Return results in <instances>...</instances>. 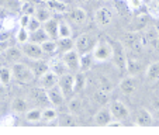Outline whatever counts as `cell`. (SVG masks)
Masks as SVG:
<instances>
[{
  "label": "cell",
  "mask_w": 159,
  "mask_h": 135,
  "mask_svg": "<svg viewBox=\"0 0 159 135\" xmlns=\"http://www.w3.org/2000/svg\"><path fill=\"white\" fill-rule=\"evenodd\" d=\"M94 62L93 54H83L80 55V68H79V72H87V70L92 69Z\"/></svg>",
  "instance_id": "26"
},
{
  "label": "cell",
  "mask_w": 159,
  "mask_h": 135,
  "mask_svg": "<svg viewBox=\"0 0 159 135\" xmlns=\"http://www.w3.org/2000/svg\"><path fill=\"white\" fill-rule=\"evenodd\" d=\"M127 6L129 11H138L144 6V0H127Z\"/></svg>",
  "instance_id": "45"
},
{
  "label": "cell",
  "mask_w": 159,
  "mask_h": 135,
  "mask_svg": "<svg viewBox=\"0 0 159 135\" xmlns=\"http://www.w3.org/2000/svg\"><path fill=\"white\" fill-rule=\"evenodd\" d=\"M20 2H25V0H20Z\"/></svg>",
  "instance_id": "58"
},
{
  "label": "cell",
  "mask_w": 159,
  "mask_h": 135,
  "mask_svg": "<svg viewBox=\"0 0 159 135\" xmlns=\"http://www.w3.org/2000/svg\"><path fill=\"white\" fill-rule=\"evenodd\" d=\"M41 48H42V51H44V54H47V55L55 54V52L58 51V42L55 41V39L49 38V39H47L45 42H42Z\"/></svg>",
  "instance_id": "34"
},
{
  "label": "cell",
  "mask_w": 159,
  "mask_h": 135,
  "mask_svg": "<svg viewBox=\"0 0 159 135\" xmlns=\"http://www.w3.org/2000/svg\"><path fill=\"white\" fill-rule=\"evenodd\" d=\"M28 106H30V101L27 99H24V97H16L11 101V110L14 113H25L27 110H30Z\"/></svg>",
  "instance_id": "23"
},
{
  "label": "cell",
  "mask_w": 159,
  "mask_h": 135,
  "mask_svg": "<svg viewBox=\"0 0 159 135\" xmlns=\"http://www.w3.org/2000/svg\"><path fill=\"white\" fill-rule=\"evenodd\" d=\"M93 58L96 62H107L113 58V44L107 41H97L93 49Z\"/></svg>",
  "instance_id": "4"
},
{
  "label": "cell",
  "mask_w": 159,
  "mask_h": 135,
  "mask_svg": "<svg viewBox=\"0 0 159 135\" xmlns=\"http://www.w3.org/2000/svg\"><path fill=\"white\" fill-rule=\"evenodd\" d=\"M48 96H49V101H51L52 106H55V107H61V106L63 104V101H65V94H63L62 89L59 87V84H57V86L51 87V89H48Z\"/></svg>",
  "instance_id": "18"
},
{
  "label": "cell",
  "mask_w": 159,
  "mask_h": 135,
  "mask_svg": "<svg viewBox=\"0 0 159 135\" xmlns=\"http://www.w3.org/2000/svg\"><path fill=\"white\" fill-rule=\"evenodd\" d=\"M3 30H10V28H13L16 25V18H13V17H7V18H4L3 21Z\"/></svg>",
  "instance_id": "47"
},
{
  "label": "cell",
  "mask_w": 159,
  "mask_h": 135,
  "mask_svg": "<svg viewBox=\"0 0 159 135\" xmlns=\"http://www.w3.org/2000/svg\"><path fill=\"white\" fill-rule=\"evenodd\" d=\"M123 44L127 49L132 52H141L144 49V44H142V37L141 31H129L124 35Z\"/></svg>",
  "instance_id": "5"
},
{
  "label": "cell",
  "mask_w": 159,
  "mask_h": 135,
  "mask_svg": "<svg viewBox=\"0 0 159 135\" xmlns=\"http://www.w3.org/2000/svg\"><path fill=\"white\" fill-rule=\"evenodd\" d=\"M68 20L75 25H82L86 23L87 20V13L86 10H83L82 7H75V9H70L68 11Z\"/></svg>",
  "instance_id": "15"
},
{
  "label": "cell",
  "mask_w": 159,
  "mask_h": 135,
  "mask_svg": "<svg viewBox=\"0 0 159 135\" xmlns=\"http://www.w3.org/2000/svg\"><path fill=\"white\" fill-rule=\"evenodd\" d=\"M68 108H69V113L72 114L79 115L83 111V101H82L79 97H73V99L69 100V104H68Z\"/></svg>",
  "instance_id": "31"
},
{
  "label": "cell",
  "mask_w": 159,
  "mask_h": 135,
  "mask_svg": "<svg viewBox=\"0 0 159 135\" xmlns=\"http://www.w3.org/2000/svg\"><path fill=\"white\" fill-rule=\"evenodd\" d=\"M99 2H108V0H99Z\"/></svg>",
  "instance_id": "56"
},
{
  "label": "cell",
  "mask_w": 159,
  "mask_h": 135,
  "mask_svg": "<svg viewBox=\"0 0 159 135\" xmlns=\"http://www.w3.org/2000/svg\"><path fill=\"white\" fill-rule=\"evenodd\" d=\"M141 37H142V44H144V48H151L153 49L156 41L159 38V33L156 30L155 25H149L148 24L144 30L141 31Z\"/></svg>",
  "instance_id": "8"
},
{
  "label": "cell",
  "mask_w": 159,
  "mask_h": 135,
  "mask_svg": "<svg viewBox=\"0 0 159 135\" xmlns=\"http://www.w3.org/2000/svg\"><path fill=\"white\" fill-rule=\"evenodd\" d=\"M72 37V28L68 23H59V27H58V38H69Z\"/></svg>",
  "instance_id": "38"
},
{
  "label": "cell",
  "mask_w": 159,
  "mask_h": 135,
  "mask_svg": "<svg viewBox=\"0 0 159 135\" xmlns=\"http://www.w3.org/2000/svg\"><path fill=\"white\" fill-rule=\"evenodd\" d=\"M97 84H99V89L104 90L107 93H111L113 89H114V83H113L111 79L107 78V76H99V78H97Z\"/></svg>",
  "instance_id": "33"
},
{
  "label": "cell",
  "mask_w": 159,
  "mask_h": 135,
  "mask_svg": "<svg viewBox=\"0 0 159 135\" xmlns=\"http://www.w3.org/2000/svg\"><path fill=\"white\" fill-rule=\"evenodd\" d=\"M153 123V117H152V113H151L148 108L141 107L137 110L135 113V124L139 127H149L152 125Z\"/></svg>",
  "instance_id": "14"
},
{
  "label": "cell",
  "mask_w": 159,
  "mask_h": 135,
  "mask_svg": "<svg viewBox=\"0 0 159 135\" xmlns=\"http://www.w3.org/2000/svg\"><path fill=\"white\" fill-rule=\"evenodd\" d=\"M44 30L47 31V34L49 35V38L58 39V27H59V23H58L57 20H54V18H49L48 21H45L44 24Z\"/></svg>",
  "instance_id": "25"
},
{
  "label": "cell",
  "mask_w": 159,
  "mask_h": 135,
  "mask_svg": "<svg viewBox=\"0 0 159 135\" xmlns=\"http://www.w3.org/2000/svg\"><path fill=\"white\" fill-rule=\"evenodd\" d=\"M111 62L114 65L118 72H124L127 68V51L123 41H114L113 42V58Z\"/></svg>",
  "instance_id": "2"
},
{
  "label": "cell",
  "mask_w": 159,
  "mask_h": 135,
  "mask_svg": "<svg viewBox=\"0 0 159 135\" xmlns=\"http://www.w3.org/2000/svg\"><path fill=\"white\" fill-rule=\"evenodd\" d=\"M121 2H127V0H121Z\"/></svg>",
  "instance_id": "57"
},
{
  "label": "cell",
  "mask_w": 159,
  "mask_h": 135,
  "mask_svg": "<svg viewBox=\"0 0 159 135\" xmlns=\"http://www.w3.org/2000/svg\"><path fill=\"white\" fill-rule=\"evenodd\" d=\"M155 27H156V30H158V33H159V20H158V23L155 24Z\"/></svg>",
  "instance_id": "54"
},
{
  "label": "cell",
  "mask_w": 159,
  "mask_h": 135,
  "mask_svg": "<svg viewBox=\"0 0 159 135\" xmlns=\"http://www.w3.org/2000/svg\"><path fill=\"white\" fill-rule=\"evenodd\" d=\"M47 39H49V35L47 34V31L44 28H39V30L34 31V33H30V41L35 42V44L41 45L42 42H45Z\"/></svg>",
  "instance_id": "30"
},
{
  "label": "cell",
  "mask_w": 159,
  "mask_h": 135,
  "mask_svg": "<svg viewBox=\"0 0 159 135\" xmlns=\"http://www.w3.org/2000/svg\"><path fill=\"white\" fill-rule=\"evenodd\" d=\"M59 123H61V125H62V127H76L79 124L78 115L72 114V113H69V114H65L59 120Z\"/></svg>",
  "instance_id": "35"
},
{
  "label": "cell",
  "mask_w": 159,
  "mask_h": 135,
  "mask_svg": "<svg viewBox=\"0 0 159 135\" xmlns=\"http://www.w3.org/2000/svg\"><path fill=\"white\" fill-rule=\"evenodd\" d=\"M86 76L83 72H76L75 73V86H73V93H80L86 87Z\"/></svg>",
  "instance_id": "29"
},
{
  "label": "cell",
  "mask_w": 159,
  "mask_h": 135,
  "mask_svg": "<svg viewBox=\"0 0 159 135\" xmlns=\"http://www.w3.org/2000/svg\"><path fill=\"white\" fill-rule=\"evenodd\" d=\"M38 83L41 87L48 90V89H51V87L57 86V84L59 83V76H58L57 73H54L52 70H48V72H45L42 76H39Z\"/></svg>",
  "instance_id": "17"
},
{
  "label": "cell",
  "mask_w": 159,
  "mask_h": 135,
  "mask_svg": "<svg viewBox=\"0 0 159 135\" xmlns=\"http://www.w3.org/2000/svg\"><path fill=\"white\" fill-rule=\"evenodd\" d=\"M23 52H24V55L27 58H30V59H41L42 55H44V51H42L41 45L39 44H35V42H25V44H23Z\"/></svg>",
  "instance_id": "11"
},
{
  "label": "cell",
  "mask_w": 159,
  "mask_h": 135,
  "mask_svg": "<svg viewBox=\"0 0 159 135\" xmlns=\"http://www.w3.org/2000/svg\"><path fill=\"white\" fill-rule=\"evenodd\" d=\"M59 87L62 89L65 97H69L73 93V86H75V75L72 72H68L65 75L59 76Z\"/></svg>",
  "instance_id": "13"
},
{
  "label": "cell",
  "mask_w": 159,
  "mask_h": 135,
  "mask_svg": "<svg viewBox=\"0 0 159 135\" xmlns=\"http://www.w3.org/2000/svg\"><path fill=\"white\" fill-rule=\"evenodd\" d=\"M30 18H31V16H28V14H21L20 20H18V25H20V27H25V28H27L28 23H30Z\"/></svg>",
  "instance_id": "49"
},
{
  "label": "cell",
  "mask_w": 159,
  "mask_h": 135,
  "mask_svg": "<svg viewBox=\"0 0 159 135\" xmlns=\"http://www.w3.org/2000/svg\"><path fill=\"white\" fill-rule=\"evenodd\" d=\"M48 63H49V70H52L54 73H57L58 76H62V75H65V73L69 72L66 63L63 62V59L59 58V56L51 58V59L48 61Z\"/></svg>",
  "instance_id": "19"
},
{
  "label": "cell",
  "mask_w": 159,
  "mask_h": 135,
  "mask_svg": "<svg viewBox=\"0 0 159 135\" xmlns=\"http://www.w3.org/2000/svg\"><path fill=\"white\" fill-rule=\"evenodd\" d=\"M42 2H47V0H42Z\"/></svg>",
  "instance_id": "59"
},
{
  "label": "cell",
  "mask_w": 159,
  "mask_h": 135,
  "mask_svg": "<svg viewBox=\"0 0 159 135\" xmlns=\"http://www.w3.org/2000/svg\"><path fill=\"white\" fill-rule=\"evenodd\" d=\"M62 59H63V62L66 63L69 72H72V73L79 72V68H80V54H79L75 48L65 52V54L62 55Z\"/></svg>",
  "instance_id": "9"
},
{
  "label": "cell",
  "mask_w": 159,
  "mask_h": 135,
  "mask_svg": "<svg viewBox=\"0 0 159 135\" xmlns=\"http://www.w3.org/2000/svg\"><path fill=\"white\" fill-rule=\"evenodd\" d=\"M16 38H17L18 44H25V42L30 41V31L27 30L25 27H20L17 30V34H16Z\"/></svg>",
  "instance_id": "41"
},
{
  "label": "cell",
  "mask_w": 159,
  "mask_h": 135,
  "mask_svg": "<svg viewBox=\"0 0 159 135\" xmlns=\"http://www.w3.org/2000/svg\"><path fill=\"white\" fill-rule=\"evenodd\" d=\"M108 99H110V93H107V92H104V90H102V89H99L97 92H94L93 96H92V100H93L94 103H97V104H100V106L107 104Z\"/></svg>",
  "instance_id": "32"
},
{
  "label": "cell",
  "mask_w": 159,
  "mask_h": 135,
  "mask_svg": "<svg viewBox=\"0 0 159 135\" xmlns=\"http://www.w3.org/2000/svg\"><path fill=\"white\" fill-rule=\"evenodd\" d=\"M97 44V39L94 37H92L90 34H80L75 41V49L80 55L83 54H92Z\"/></svg>",
  "instance_id": "3"
},
{
  "label": "cell",
  "mask_w": 159,
  "mask_h": 135,
  "mask_svg": "<svg viewBox=\"0 0 159 135\" xmlns=\"http://www.w3.org/2000/svg\"><path fill=\"white\" fill-rule=\"evenodd\" d=\"M57 42H58V51L62 52V54L75 48V41L72 39V37H69V38H58Z\"/></svg>",
  "instance_id": "28"
},
{
  "label": "cell",
  "mask_w": 159,
  "mask_h": 135,
  "mask_svg": "<svg viewBox=\"0 0 159 135\" xmlns=\"http://www.w3.org/2000/svg\"><path fill=\"white\" fill-rule=\"evenodd\" d=\"M11 73H13V78L21 84L31 83V82H34V79H35V76H37L33 69H30L25 63H21V62L13 63Z\"/></svg>",
  "instance_id": "1"
},
{
  "label": "cell",
  "mask_w": 159,
  "mask_h": 135,
  "mask_svg": "<svg viewBox=\"0 0 159 135\" xmlns=\"http://www.w3.org/2000/svg\"><path fill=\"white\" fill-rule=\"evenodd\" d=\"M148 14L155 20H159V0H149L148 2Z\"/></svg>",
  "instance_id": "40"
},
{
  "label": "cell",
  "mask_w": 159,
  "mask_h": 135,
  "mask_svg": "<svg viewBox=\"0 0 159 135\" xmlns=\"http://www.w3.org/2000/svg\"><path fill=\"white\" fill-rule=\"evenodd\" d=\"M113 17H114L113 9H110V7H107V6H103L94 11V23H96L97 27H100V28L108 27L110 23L113 21Z\"/></svg>",
  "instance_id": "7"
},
{
  "label": "cell",
  "mask_w": 159,
  "mask_h": 135,
  "mask_svg": "<svg viewBox=\"0 0 159 135\" xmlns=\"http://www.w3.org/2000/svg\"><path fill=\"white\" fill-rule=\"evenodd\" d=\"M51 16H52V11L48 9V7H39V9L35 10V17L41 21L42 24H44L45 21H48L49 18H52Z\"/></svg>",
  "instance_id": "37"
},
{
  "label": "cell",
  "mask_w": 159,
  "mask_h": 135,
  "mask_svg": "<svg viewBox=\"0 0 159 135\" xmlns=\"http://www.w3.org/2000/svg\"><path fill=\"white\" fill-rule=\"evenodd\" d=\"M9 16H10L9 14V10H7L6 7H2V6H0V21H3L4 18H7Z\"/></svg>",
  "instance_id": "50"
},
{
  "label": "cell",
  "mask_w": 159,
  "mask_h": 135,
  "mask_svg": "<svg viewBox=\"0 0 159 135\" xmlns=\"http://www.w3.org/2000/svg\"><path fill=\"white\" fill-rule=\"evenodd\" d=\"M137 24H138V27H137L135 31H142L148 24H149V14H148V11L139 13L138 17H137Z\"/></svg>",
  "instance_id": "42"
},
{
  "label": "cell",
  "mask_w": 159,
  "mask_h": 135,
  "mask_svg": "<svg viewBox=\"0 0 159 135\" xmlns=\"http://www.w3.org/2000/svg\"><path fill=\"white\" fill-rule=\"evenodd\" d=\"M30 100H31V103H34V104L39 108H45V107H48V106L51 104V101H49V96H48V90L44 89V87H41V86L31 90L30 92Z\"/></svg>",
  "instance_id": "6"
},
{
  "label": "cell",
  "mask_w": 159,
  "mask_h": 135,
  "mask_svg": "<svg viewBox=\"0 0 159 135\" xmlns=\"http://www.w3.org/2000/svg\"><path fill=\"white\" fill-rule=\"evenodd\" d=\"M45 3L52 13H57V14H65L69 11V6L62 0H47Z\"/></svg>",
  "instance_id": "22"
},
{
  "label": "cell",
  "mask_w": 159,
  "mask_h": 135,
  "mask_svg": "<svg viewBox=\"0 0 159 135\" xmlns=\"http://www.w3.org/2000/svg\"><path fill=\"white\" fill-rule=\"evenodd\" d=\"M118 89H120V92L124 94H134L135 92H137V89H138V82L135 79V76L128 75L120 80Z\"/></svg>",
  "instance_id": "12"
},
{
  "label": "cell",
  "mask_w": 159,
  "mask_h": 135,
  "mask_svg": "<svg viewBox=\"0 0 159 135\" xmlns=\"http://www.w3.org/2000/svg\"><path fill=\"white\" fill-rule=\"evenodd\" d=\"M9 48V41H0V55Z\"/></svg>",
  "instance_id": "51"
},
{
  "label": "cell",
  "mask_w": 159,
  "mask_h": 135,
  "mask_svg": "<svg viewBox=\"0 0 159 135\" xmlns=\"http://www.w3.org/2000/svg\"><path fill=\"white\" fill-rule=\"evenodd\" d=\"M0 83H2V80H0Z\"/></svg>",
  "instance_id": "60"
},
{
  "label": "cell",
  "mask_w": 159,
  "mask_h": 135,
  "mask_svg": "<svg viewBox=\"0 0 159 135\" xmlns=\"http://www.w3.org/2000/svg\"><path fill=\"white\" fill-rule=\"evenodd\" d=\"M17 124V117L14 114H10L3 118V125H14Z\"/></svg>",
  "instance_id": "48"
},
{
  "label": "cell",
  "mask_w": 159,
  "mask_h": 135,
  "mask_svg": "<svg viewBox=\"0 0 159 135\" xmlns=\"http://www.w3.org/2000/svg\"><path fill=\"white\" fill-rule=\"evenodd\" d=\"M35 6L31 2H23L20 7V13L21 14H28V16H34L35 14Z\"/></svg>",
  "instance_id": "44"
},
{
  "label": "cell",
  "mask_w": 159,
  "mask_h": 135,
  "mask_svg": "<svg viewBox=\"0 0 159 135\" xmlns=\"http://www.w3.org/2000/svg\"><path fill=\"white\" fill-rule=\"evenodd\" d=\"M41 24L42 23L35 17V16H31L30 23H28V25H27V30L30 31V33H34V31H37V30L41 28Z\"/></svg>",
  "instance_id": "46"
},
{
  "label": "cell",
  "mask_w": 159,
  "mask_h": 135,
  "mask_svg": "<svg viewBox=\"0 0 159 135\" xmlns=\"http://www.w3.org/2000/svg\"><path fill=\"white\" fill-rule=\"evenodd\" d=\"M9 34L4 31V33H0V41H9Z\"/></svg>",
  "instance_id": "52"
},
{
  "label": "cell",
  "mask_w": 159,
  "mask_h": 135,
  "mask_svg": "<svg viewBox=\"0 0 159 135\" xmlns=\"http://www.w3.org/2000/svg\"><path fill=\"white\" fill-rule=\"evenodd\" d=\"M125 70H127L128 75L137 76L142 70V62L138 59V58L127 56V68H125Z\"/></svg>",
  "instance_id": "21"
},
{
  "label": "cell",
  "mask_w": 159,
  "mask_h": 135,
  "mask_svg": "<svg viewBox=\"0 0 159 135\" xmlns=\"http://www.w3.org/2000/svg\"><path fill=\"white\" fill-rule=\"evenodd\" d=\"M0 125H3V120H0Z\"/></svg>",
  "instance_id": "55"
},
{
  "label": "cell",
  "mask_w": 159,
  "mask_h": 135,
  "mask_svg": "<svg viewBox=\"0 0 159 135\" xmlns=\"http://www.w3.org/2000/svg\"><path fill=\"white\" fill-rule=\"evenodd\" d=\"M145 76L149 83H156L159 80V62H153L145 70Z\"/></svg>",
  "instance_id": "24"
},
{
  "label": "cell",
  "mask_w": 159,
  "mask_h": 135,
  "mask_svg": "<svg viewBox=\"0 0 159 135\" xmlns=\"http://www.w3.org/2000/svg\"><path fill=\"white\" fill-rule=\"evenodd\" d=\"M11 78H13L11 69H9L6 66H0V80H2V84H9Z\"/></svg>",
  "instance_id": "43"
},
{
  "label": "cell",
  "mask_w": 159,
  "mask_h": 135,
  "mask_svg": "<svg viewBox=\"0 0 159 135\" xmlns=\"http://www.w3.org/2000/svg\"><path fill=\"white\" fill-rule=\"evenodd\" d=\"M110 111L113 114V118L114 120H118V121H125L127 118L129 117V110L123 101L120 100H116V101L110 103Z\"/></svg>",
  "instance_id": "10"
},
{
  "label": "cell",
  "mask_w": 159,
  "mask_h": 135,
  "mask_svg": "<svg viewBox=\"0 0 159 135\" xmlns=\"http://www.w3.org/2000/svg\"><path fill=\"white\" fill-rule=\"evenodd\" d=\"M111 120H113V114H111V111H110V107H106V106L97 111L93 118L94 124L99 127H107Z\"/></svg>",
  "instance_id": "16"
},
{
  "label": "cell",
  "mask_w": 159,
  "mask_h": 135,
  "mask_svg": "<svg viewBox=\"0 0 159 135\" xmlns=\"http://www.w3.org/2000/svg\"><path fill=\"white\" fill-rule=\"evenodd\" d=\"M57 118H58V113L55 108L45 107L44 110H42V121H45V123H52V121H55Z\"/></svg>",
  "instance_id": "36"
},
{
  "label": "cell",
  "mask_w": 159,
  "mask_h": 135,
  "mask_svg": "<svg viewBox=\"0 0 159 135\" xmlns=\"http://www.w3.org/2000/svg\"><path fill=\"white\" fill-rule=\"evenodd\" d=\"M49 70V63L47 62V61H42L41 59H37V63H35V69H34V72H35V75L38 76H42L45 72H48Z\"/></svg>",
  "instance_id": "39"
},
{
  "label": "cell",
  "mask_w": 159,
  "mask_h": 135,
  "mask_svg": "<svg viewBox=\"0 0 159 135\" xmlns=\"http://www.w3.org/2000/svg\"><path fill=\"white\" fill-rule=\"evenodd\" d=\"M0 66H2V63H0Z\"/></svg>",
  "instance_id": "61"
},
{
  "label": "cell",
  "mask_w": 159,
  "mask_h": 135,
  "mask_svg": "<svg viewBox=\"0 0 159 135\" xmlns=\"http://www.w3.org/2000/svg\"><path fill=\"white\" fill-rule=\"evenodd\" d=\"M25 121L28 123H38V121L42 120V110L39 107H35V108H30V110L25 111Z\"/></svg>",
  "instance_id": "27"
},
{
  "label": "cell",
  "mask_w": 159,
  "mask_h": 135,
  "mask_svg": "<svg viewBox=\"0 0 159 135\" xmlns=\"http://www.w3.org/2000/svg\"><path fill=\"white\" fill-rule=\"evenodd\" d=\"M76 3H87V2H89V0H75Z\"/></svg>",
  "instance_id": "53"
},
{
  "label": "cell",
  "mask_w": 159,
  "mask_h": 135,
  "mask_svg": "<svg viewBox=\"0 0 159 135\" xmlns=\"http://www.w3.org/2000/svg\"><path fill=\"white\" fill-rule=\"evenodd\" d=\"M23 55H24L23 49L17 48V47H9V48L3 52V59L6 61V62L16 63L23 58Z\"/></svg>",
  "instance_id": "20"
}]
</instances>
